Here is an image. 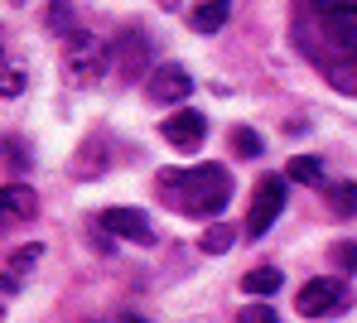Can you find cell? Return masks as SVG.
I'll use <instances>...</instances> for the list:
<instances>
[{
  "instance_id": "7c38bea8",
  "label": "cell",
  "mask_w": 357,
  "mask_h": 323,
  "mask_svg": "<svg viewBox=\"0 0 357 323\" xmlns=\"http://www.w3.org/2000/svg\"><path fill=\"white\" fill-rule=\"evenodd\" d=\"M280 285H285V275H280L275 265H261V270H246V275H241V290H246V294H275Z\"/></svg>"
},
{
  "instance_id": "ac0fdd59",
  "label": "cell",
  "mask_w": 357,
  "mask_h": 323,
  "mask_svg": "<svg viewBox=\"0 0 357 323\" xmlns=\"http://www.w3.org/2000/svg\"><path fill=\"white\" fill-rule=\"evenodd\" d=\"M24 68H0V97H20L24 92Z\"/></svg>"
},
{
  "instance_id": "52a82bcc",
  "label": "cell",
  "mask_w": 357,
  "mask_h": 323,
  "mask_svg": "<svg viewBox=\"0 0 357 323\" xmlns=\"http://www.w3.org/2000/svg\"><path fill=\"white\" fill-rule=\"evenodd\" d=\"M97 227H107V237H126L135 246H150L155 242V227H150V217L140 207H107L97 217Z\"/></svg>"
},
{
  "instance_id": "44dd1931",
  "label": "cell",
  "mask_w": 357,
  "mask_h": 323,
  "mask_svg": "<svg viewBox=\"0 0 357 323\" xmlns=\"http://www.w3.org/2000/svg\"><path fill=\"white\" fill-rule=\"evenodd\" d=\"M333 260H338L343 270H357V242H338V246H333Z\"/></svg>"
},
{
  "instance_id": "9a60e30c",
  "label": "cell",
  "mask_w": 357,
  "mask_h": 323,
  "mask_svg": "<svg viewBox=\"0 0 357 323\" xmlns=\"http://www.w3.org/2000/svg\"><path fill=\"white\" fill-rule=\"evenodd\" d=\"M328 203H333V212H343V217H353L357 212V184H328Z\"/></svg>"
},
{
  "instance_id": "30bf717a",
  "label": "cell",
  "mask_w": 357,
  "mask_h": 323,
  "mask_svg": "<svg viewBox=\"0 0 357 323\" xmlns=\"http://www.w3.org/2000/svg\"><path fill=\"white\" fill-rule=\"evenodd\" d=\"M227 15H232V0H198V5L188 10V24H193L198 34H218V29L227 24Z\"/></svg>"
},
{
  "instance_id": "5b68a950",
  "label": "cell",
  "mask_w": 357,
  "mask_h": 323,
  "mask_svg": "<svg viewBox=\"0 0 357 323\" xmlns=\"http://www.w3.org/2000/svg\"><path fill=\"white\" fill-rule=\"evenodd\" d=\"M285 198H290V189H285L280 174L261 179V184H256V198H251V212H246V232H251V237H266V232L275 227V217L285 212Z\"/></svg>"
},
{
  "instance_id": "7402d4cb",
  "label": "cell",
  "mask_w": 357,
  "mask_h": 323,
  "mask_svg": "<svg viewBox=\"0 0 357 323\" xmlns=\"http://www.w3.org/2000/svg\"><path fill=\"white\" fill-rule=\"evenodd\" d=\"M29 155H24V145L20 140H5V164H24Z\"/></svg>"
},
{
  "instance_id": "8fae6325",
  "label": "cell",
  "mask_w": 357,
  "mask_h": 323,
  "mask_svg": "<svg viewBox=\"0 0 357 323\" xmlns=\"http://www.w3.org/2000/svg\"><path fill=\"white\" fill-rule=\"evenodd\" d=\"M39 256H44V246H39V242L20 246V251L10 256V275H0V285H5V290H15V285H20V280H24V275L34 270V260H39Z\"/></svg>"
},
{
  "instance_id": "ffe728a7",
  "label": "cell",
  "mask_w": 357,
  "mask_h": 323,
  "mask_svg": "<svg viewBox=\"0 0 357 323\" xmlns=\"http://www.w3.org/2000/svg\"><path fill=\"white\" fill-rule=\"evenodd\" d=\"M49 29L68 34V0H49Z\"/></svg>"
},
{
  "instance_id": "4fadbf2b",
  "label": "cell",
  "mask_w": 357,
  "mask_h": 323,
  "mask_svg": "<svg viewBox=\"0 0 357 323\" xmlns=\"http://www.w3.org/2000/svg\"><path fill=\"white\" fill-rule=\"evenodd\" d=\"M285 179H295V184H324V159H314V155H295V159L285 164Z\"/></svg>"
},
{
  "instance_id": "e0dca14e",
  "label": "cell",
  "mask_w": 357,
  "mask_h": 323,
  "mask_svg": "<svg viewBox=\"0 0 357 323\" xmlns=\"http://www.w3.org/2000/svg\"><path fill=\"white\" fill-rule=\"evenodd\" d=\"M232 150H237L241 159H256V155H261V135H256L251 126H237L232 130Z\"/></svg>"
},
{
  "instance_id": "277c9868",
  "label": "cell",
  "mask_w": 357,
  "mask_h": 323,
  "mask_svg": "<svg viewBox=\"0 0 357 323\" xmlns=\"http://www.w3.org/2000/svg\"><path fill=\"white\" fill-rule=\"evenodd\" d=\"M348 304H353V290L343 280H328V275H319L299 290V314L304 319H328V314H343Z\"/></svg>"
},
{
  "instance_id": "2e32d148",
  "label": "cell",
  "mask_w": 357,
  "mask_h": 323,
  "mask_svg": "<svg viewBox=\"0 0 357 323\" xmlns=\"http://www.w3.org/2000/svg\"><path fill=\"white\" fill-rule=\"evenodd\" d=\"M140 54H150L140 39H121V77H135L140 72Z\"/></svg>"
},
{
  "instance_id": "ba28073f",
  "label": "cell",
  "mask_w": 357,
  "mask_h": 323,
  "mask_svg": "<svg viewBox=\"0 0 357 323\" xmlns=\"http://www.w3.org/2000/svg\"><path fill=\"white\" fill-rule=\"evenodd\" d=\"M34 212H39L34 189H24V184H5V189H0V227H20V222H29Z\"/></svg>"
},
{
  "instance_id": "6da1fadb",
  "label": "cell",
  "mask_w": 357,
  "mask_h": 323,
  "mask_svg": "<svg viewBox=\"0 0 357 323\" xmlns=\"http://www.w3.org/2000/svg\"><path fill=\"white\" fill-rule=\"evenodd\" d=\"M160 184L169 189V203H178L193 217H213L227 207L232 198V179L222 164H193V169H165Z\"/></svg>"
},
{
  "instance_id": "8992f818",
  "label": "cell",
  "mask_w": 357,
  "mask_h": 323,
  "mask_svg": "<svg viewBox=\"0 0 357 323\" xmlns=\"http://www.w3.org/2000/svg\"><path fill=\"white\" fill-rule=\"evenodd\" d=\"M193 92V77H188V68L183 63H160L150 77H145V97L150 102H160V107H174Z\"/></svg>"
},
{
  "instance_id": "9c48e42d",
  "label": "cell",
  "mask_w": 357,
  "mask_h": 323,
  "mask_svg": "<svg viewBox=\"0 0 357 323\" xmlns=\"http://www.w3.org/2000/svg\"><path fill=\"white\" fill-rule=\"evenodd\" d=\"M160 130H165V140L178 145V150H198V145H203V135H208V121H203L198 111H174Z\"/></svg>"
},
{
  "instance_id": "7a4b0ae2",
  "label": "cell",
  "mask_w": 357,
  "mask_h": 323,
  "mask_svg": "<svg viewBox=\"0 0 357 323\" xmlns=\"http://www.w3.org/2000/svg\"><path fill=\"white\" fill-rule=\"evenodd\" d=\"M319 39L338 54V63L357 58V0H304Z\"/></svg>"
},
{
  "instance_id": "3957f363",
  "label": "cell",
  "mask_w": 357,
  "mask_h": 323,
  "mask_svg": "<svg viewBox=\"0 0 357 323\" xmlns=\"http://www.w3.org/2000/svg\"><path fill=\"white\" fill-rule=\"evenodd\" d=\"M68 39V49H63V68H68V77L73 82H97L102 72H107V44L92 34V29H73V34H63Z\"/></svg>"
},
{
  "instance_id": "5bb4252c",
  "label": "cell",
  "mask_w": 357,
  "mask_h": 323,
  "mask_svg": "<svg viewBox=\"0 0 357 323\" xmlns=\"http://www.w3.org/2000/svg\"><path fill=\"white\" fill-rule=\"evenodd\" d=\"M232 246H237V232H232L227 222L203 232V251H208V256H222V251H232Z\"/></svg>"
},
{
  "instance_id": "d6986e66",
  "label": "cell",
  "mask_w": 357,
  "mask_h": 323,
  "mask_svg": "<svg viewBox=\"0 0 357 323\" xmlns=\"http://www.w3.org/2000/svg\"><path fill=\"white\" fill-rule=\"evenodd\" d=\"M237 323H280V314H275L271 304H246Z\"/></svg>"
},
{
  "instance_id": "603a6c76",
  "label": "cell",
  "mask_w": 357,
  "mask_h": 323,
  "mask_svg": "<svg viewBox=\"0 0 357 323\" xmlns=\"http://www.w3.org/2000/svg\"><path fill=\"white\" fill-rule=\"evenodd\" d=\"M0 323H5V309H0Z\"/></svg>"
}]
</instances>
